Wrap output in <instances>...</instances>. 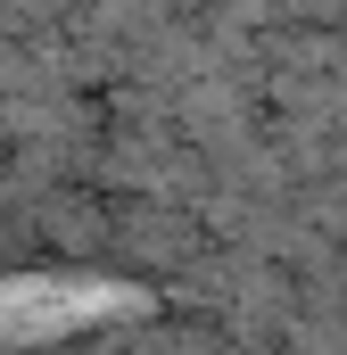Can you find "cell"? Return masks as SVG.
Returning <instances> with one entry per match:
<instances>
[{"label": "cell", "mask_w": 347, "mask_h": 355, "mask_svg": "<svg viewBox=\"0 0 347 355\" xmlns=\"http://www.w3.org/2000/svg\"><path fill=\"white\" fill-rule=\"evenodd\" d=\"M124 306L108 281H0V347H25V339H58L91 314Z\"/></svg>", "instance_id": "cell-1"}]
</instances>
